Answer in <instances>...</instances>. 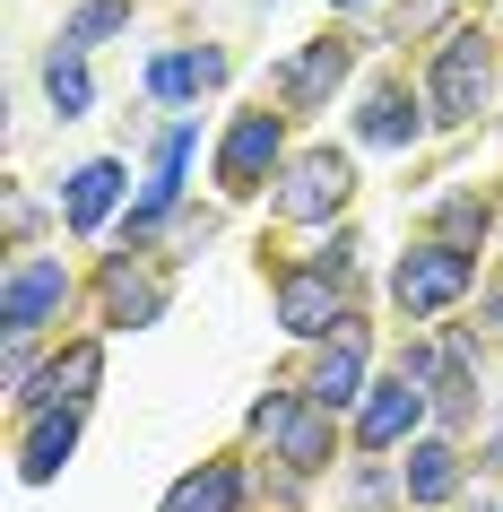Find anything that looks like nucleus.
<instances>
[{
	"instance_id": "20",
	"label": "nucleus",
	"mask_w": 503,
	"mask_h": 512,
	"mask_svg": "<svg viewBox=\"0 0 503 512\" xmlns=\"http://www.w3.org/2000/svg\"><path fill=\"white\" fill-rule=\"evenodd\" d=\"M122 27H131V0H79V9H70V27H61V44L87 53V44H105V35H122Z\"/></svg>"
},
{
	"instance_id": "23",
	"label": "nucleus",
	"mask_w": 503,
	"mask_h": 512,
	"mask_svg": "<svg viewBox=\"0 0 503 512\" xmlns=\"http://www.w3.org/2000/svg\"><path fill=\"white\" fill-rule=\"evenodd\" d=\"M330 9H373V0H330Z\"/></svg>"
},
{
	"instance_id": "8",
	"label": "nucleus",
	"mask_w": 503,
	"mask_h": 512,
	"mask_svg": "<svg viewBox=\"0 0 503 512\" xmlns=\"http://www.w3.org/2000/svg\"><path fill=\"white\" fill-rule=\"evenodd\" d=\"M365 365H373V339H365V322H347L339 339H321L313 374H304V400L330 408V417H339V408H365V391H373Z\"/></svg>"
},
{
	"instance_id": "17",
	"label": "nucleus",
	"mask_w": 503,
	"mask_h": 512,
	"mask_svg": "<svg viewBox=\"0 0 503 512\" xmlns=\"http://www.w3.org/2000/svg\"><path fill=\"white\" fill-rule=\"evenodd\" d=\"M217 79H226V53H200V44H191V53H157V61H148V96H157V105H191V96L217 87Z\"/></svg>"
},
{
	"instance_id": "10",
	"label": "nucleus",
	"mask_w": 503,
	"mask_h": 512,
	"mask_svg": "<svg viewBox=\"0 0 503 512\" xmlns=\"http://www.w3.org/2000/svg\"><path fill=\"white\" fill-rule=\"evenodd\" d=\"M425 408H434V391H425V382H408V374L373 382V391H365V408H356V443H365V452H391V443H417Z\"/></svg>"
},
{
	"instance_id": "7",
	"label": "nucleus",
	"mask_w": 503,
	"mask_h": 512,
	"mask_svg": "<svg viewBox=\"0 0 503 512\" xmlns=\"http://www.w3.org/2000/svg\"><path fill=\"white\" fill-rule=\"evenodd\" d=\"M347 70H356V44H347V35H313L295 61H278V79H269V87H278V105H287V113H321L330 96H339Z\"/></svg>"
},
{
	"instance_id": "3",
	"label": "nucleus",
	"mask_w": 503,
	"mask_h": 512,
	"mask_svg": "<svg viewBox=\"0 0 503 512\" xmlns=\"http://www.w3.org/2000/svg\"><path fill=\"white\" fill-rule=\"evenodd\" d=\"M278 157H287V113H269V105L235 113L226 139H217V191H226V200H252V191L278 174Z\"/></svg>"
},
{
	"instance_id": "13",
	"label": "nucleus",
	"mask_w": 503,
	"mask_h": 512,
	"mask_svg": "<svg viewBox=\"0 0 503 512\" xmlns=\"http://www.w3.org/2000/svg\"><path fill=\"white\" fill-rule=\"evenodd\" d=\"M399 495H408V504H451V495H460V452H451L443 434H417V443H408Z\"/></svg>"
},
{
	"instance_id": "22",
	"label": "nucleus",
	"mask_w": 503,
	"mask_h": 512,
	"mask_svg": "<svg viewBox=\"0 0 503 512\" xmlns=\"http://www.w3.org/2000/svg\"><path fill=\"white\" fill-rule=\"evenodd\" d=\"M486 460H503V417H495V434H486Z\"/></svg>"
},
{
	"instance_id": "16",
	"label": "nucleus",
	"mask_w": 503,
	"mask_h": 512,
	"mask_svg": "<svg viewBox=\"0 0 503 512\" xmlns=\"http://www.w3.org/2000/svg\"><path fill=\"white\" fill-rule=\"evenodd\" d=\"M113 200H122V165H113V157H87L79 174H70V200H61L70 235H96V226L113 217Z\"/></svg>"
},
{
	"instance_id": "4",
	"label": "nucleus",
	"mask_w": 503,
	"mask_h": 512,
	"mask_svg": "<svg viewBox=\"0 0 503 512\" xmlns=\"http://www.w3.org/2000/svg\"><path fill=\"white\" fill-rule=\"evenodd\" d=\"M486 87H495V61H486V35L460 27L434 53V79H425V105H434V122H477L486 113Z\"/></svg>"
},
{
	"instance_id": "12",
	"label": "nucleus",
	"mask_w": 503,
	"mask_h": 512,
	"mask_svg": "<svg viewBox=\"0 0 503 512\" xmlns=\"http://www.w3.org/2000/svg\"><path fill=\"white\" fill-rule=\"evenodd\" d=\"M79 452V408H27V434H18V478L44 486L61 478V460Z\"/></svg>"
},
{
	"instance_id": "5",
	"label": "nucleus",
	"mask_w": 503,
	"mask_h": 512,
	"mask_svg": "<svg viewBox=\"0 0 503 512\" xmlns=\"http://www.w3.org/2000/svg\"><path fill=\"white\" fill-rule=\"evenodd\" d=\"M61 304H70V261H61V252H18V261H9V287H0L9 339H35Z\"/></svg>"
},
{
	"instance_id": "19",
	"label": "nucleus",
	"mask_w": 503,
	"mask_h": 512,
	"mask_svg": "<svg viewBox=\"0 0 503 512\" xmlns=\"http://www.w3.org/2000/svg\"><path fill=\"white\" fill-rule=\"evenodd\" d=\"M44 96H53V113H61V122H79V113H87V96H96V87H87V61L70 53V44H61V53L44 61Z\"/></svg>"
},
{
	"instance_id": "6",
	"label": "nucleus",
	"mask_w": 503,
	"mask_h": 512,
	"mask_svg": "<svg viewBox=\"0 0 503 512\" xmlns=\"http://www.w3.org/2000/svg\"><path fill=\"white\" fill-rule=\"evenodd\" d=\"M347 191H356V165H347L339 148H313V157H295L287 174H278V217L321 226V217L347 209Z\"/></svg>"
},
{
	"instance_id": "2",
	"label": "nucleus",
	"mask_w": 503,
	"mask_h": 512,
	"mask_svg": "<svg viewBox=\"0 0 503 512\" xmlns=\"http://www.w3.org/2000/svg\"><path fill=\"white\" fill-rule=\"evenodd\" d=\"M469 287H477V261L460 252V243H417V252H399V270H391V304L408 313V322L451 313Z\"/></svg>"
},
{
	"instance_id": "9",
	"label": "nucleus",
	"mask_w": 503,
	"mask_h": 512,
	"mask_svg": "<svg viewBox=\"0 0 503 512\" xmlns=\"http://www.w3.org/2000/svg\"><path fill=\"white\" fill-rule=\"evenodd\" d=\"M278 322H287V339H339L356 313L330 270H278Z\"/></svg>"
},
{
	"instance_id": "1",
	"label": "nucleus",
	"mask_w": 503,
	"mask_h": 512,
	"mask_svg": "<svg viewBox=\"0 0 503 512\" xmlns=\"http://www.w3.org/2000/svg\"><path fill=\"white\" fill-rule=\"evenodd\" d=\"M252 434L269 443V460H287V478H313L339 460V426H330V408H313L304 391H269L252 408Z\"/></svg>"
},
{
	"instance_id": "21",
	"label": "nucleus",
	"mask_w": 503,
	"mask_h": 512,
	"mask_svg": "<svg viewBox=\"0 0 503 512\" xmlns=\"http://www.w3.org/2000/svg\"><path fill=\"white\" fill-rule=\"evenodd\" d=\"M443 235L434 243H460V252H477V235H486V200H443V217H434Z\"/></svg>"
},
{
	"instance_id": "15",
	"label": "nucleus",
	"mask_w": 503,
	"mask_h": 512,
	"mask_svg": "<svg viewBox=\"0 0 503 512\" xmlns=\"http://www.w3.org/2000/svg\"><path fill=\"white\" fill-rule=\"evenodd\" d=\"M417 131H425V105L408 87H373L365 113H356V139L365 148H417Z\"/></svg>"
},
{
	"instance_id": "11",
	"label": "nucleus",
	"mask_w": 503,
	"mask_h": 512,
	"mask_svg": "<svg viewBox=\"0 0 503 512\" xmlns=\"http://www.w3.org/2000/svg\"><path fill=\"white\" fill-rule=\"evenodd\" d=\"M96 382H105V339H79V348H61L53 365L35 374V391L18 400V417H27V408H87Z\"/></svg>"
},
{
	"instance_id": "14",
	"label": "nucleus",
	"mask_w": 503,
	"mask_h": 512,
	"mask_svg": "<svg viewBox=\"0 0 503 512\" xmlns=\"http://www.w3.org/2000/svg\"><path fill=\"white\" fill-rule=\"evenodd\" d=\"M157 512H243V460H200L191 478L165 486Z\"/></svg>"
},
{
	"instance_id": "18",
	"label": "nucleus",
	"mask_w": 503,
	"mask_h": 512,
	"mask_svg": "<svg viewBox=\"0 0 503 512\" xmlns=\"http://www.w3.org/2000/svg\"><path fill=\"white\" fill-rule=\"evenodd\" d=\"M105 313H113V330L157 322V313H165V278H131V261H113V270H105Z\"/></svg>"
}]
</instances>
